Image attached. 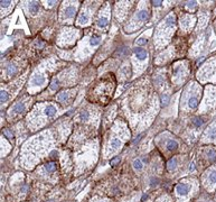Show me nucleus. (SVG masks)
Returning a JSON list of instances; mask_svg holds the SVG:
<instances>
[{"label":"nucleus","mask_w":216,"mask_h":202,"mask_svg":"<svg viewBox=\"0 0 216 202\" xmlns=\"http://www.w3.org/2000/svg\"><path fill=\"white\" fill-rule=\"evenodd\" d=\"M191 191V186L189 184H186V183H180L176 186V192L179 194V195H186Z\"/></svg>","instance_id":"1"},{"label":"nucleus","mask_w":216,"mask_h":202,"mask_svg":"<svg viewBox=\"0 0 216 202\" xmlns=\"http://www.w3.org/2000/svg\"><path fill=\"white\" fill-rule=\"evenodd\" d=\"M45 82H46V79L43 75H39V74L34 75L33 79H32V81H30L32 85H35V86H41V85H43Z\"/></svg>","instance_id":"2"},{"label":"nucleus","mask_w":216,"mask_h":202,"mask_svg":"<svg viewBox=\"0 0 216 202\" xmlns=\"http://www.w3.org/2000/svg\"><path fill=\"white\" fill-rule=\"evenodd\" d=\"M89 20H90L89 15H87L85 11H82V12L80 14L78 18H77V24H78V25H86V24L89 23Z\"/></svg>","instance_id":"3"},{"label":"nucleus","mask_w":216,"mask_h":202,"mask_svg":"<svg viewBox=\"0 0 216 202\" xmlns=\"http://www.w3.org/2000/svg\"><path fill=\"white\" fill-rule=\"evenodd\" d=\"M134 54L137 56V59H140V61H143V59H147V52L141 48V47H137L134 48Z\"/></svg>","instance_id":"4"},{"label":"nucleus","mask_w":216,"mask_h":202,"mask_svg":"<svg viewBox=\"0 0 216 202\" xmlns=\"http://www.w3.org/2000/svg\"><path fill=\"white\" fill-rule=\"evenodd\" d=\"M28 10H29V12H30L32 15H36V14L38 12V10H39V5H38V2H36V1L29 2V3H28Z\"/></svg>","instance_id":"5"},{"label":"nucleus","mask_w":216,"mask_h":202,"mask_svg":"<svg viewBox=\"0 0 216 202\" xmlns=\"http://www.w3.org/2000/svg\"><path fill=\"white\" fill-rule=\"evenodd\" d=\"M44 112H45V116H46V117L50 118V117L55 116V115H56V112H57V110H56V108H55L54 106L50 104V106H47V107L45 108Z\"/></svg>","instance_id":"6"},{"label":"nucleus","mask_w":216,"mask_h":202,"mask_svg":"<svg viewBox=\"0 0 216 202\" xmlns=\"http://www.w3.org/2000/svg\"><path fill=\"white\" fill-rule=\"evenodd\" d=\"M75 12H76V8L74 6H67L66 8L64 9V15L66 18H72L74 17Z\"/></svg>","instance_id":"7"},{"label":"nucleus","mask_w":216,"mask_h":202,"mask_svg":"<svg viewBox=\"0 0 216 202\" xmlns=\"http://www.w3.org/2000/svg\"><path fill=\"white\" fill-rule=\"evenodd\" d=\"M205 136H206V138L210 139V140H215L216 139V127L212 126L210 128H208Z\"/></svg>","instance_id":"8"},{"label":"nucleus","mask_w":216,"mask_h":202,"mask_svg":"<svg viewBox=\"0 0 216 202\" xmlns=\"http://www.w3.org/2000/svg\"><path fill=\"white\" fill-rule=\"evenodd\" d=\"M137 18L140 20V21H146L149 19V12L147 10H140L138 14H137Z\"/></svg>","instance_id":"9"},{"label":"nucleus","mask_w":216,"mask_h":202,"mask_svg":"<svg viewBox=\"0 0 216 202\" xmlns=\"http://www.w3.org/2000/svg\"><path fill=\"white\" fill-rule=\"evenodd\" d=\"M197 106H198V99L196 97H191L188 100V107L191 109H196Z\"/></svg>","instance_id":"10"},{"label":"nucleus","mask_w":216,"mask_h":202,"mask_svg":"<svg viewBox=\"0 0 216 202\" xmlns=\"http://www.w3.org/2000/svg\"><path fill=\"white\" fill-rule=\"evenodd\" d=\"M25 110V103L23 102H18L16 106L12 108V112H16V113H20Z\"/></svg>","instance_id":"11"},{"label":"nucleus","mask_w":216,"mask_h":202,"mask_svg":"<svg viewBox=\"0 0 216 202\" xmlns=\"http://www.w3.org/2000/svg\"><path fill=\"white\" fill-rule=\"evenodd\" d=\"M121 147V140L119 138H113L111 140V148L112 149H118Z\"/></svg>","instance_id":"12"},{"label":"nucleus","mask_w":216,"mask_h":202,"mask_svg":"<svg viewBox=\"0 0 216 202\" xmlns=\"http://www.w3.org/2000/svg\"><path fill=\"white\" fill-rule=\"evenodd\" d=\"M101 42V37L98 36V35H93L91 37V41H90V44L91 46H98Z\"/></svg>","instance_id":"13"},{"label":"nucleus","mask_w":216,"mask_h":202,"mask_svg":"<svg viewBox=\"0 0 216 202\" xmlns=\"http://www.w3.org/2000/svg\"><path fill=\"white\" fill-rule=\"evenodd\" d=\"M167 148L169 149V151H176L177 148H178V144H177V142L176 140H169L168 143H167Z\"/></svg>","instance_id":"14"},{"label":"nucleus","mask_w":216,"mask_h":202,"mask_svg":"<svg viewBox=\"0 0 216 202\" xmlns=\"http://www.w3.org/2000/svg\"><path fill=\"white\" fill-rule=\"evenodd\" d=\"M45 168H46L47 172L53 173V172L56 169V163H54V162H50V163H47V164L45 165Z\"/></svg>","instance_id":"15"},{"label":"nucleus","mask_w":216,"mask_h":202,"mask_svg":"<svg viewBox=\"0 0 216 202\" xmlns=\"http://www.w3.org/2000/svg\"><path fill=\"white\" fill-rule=\"evenodd\" d=\"M176 165H177V160L176 158H171V160H168V163H167V168L169 171H173V169L176 168Z\"/></svg>","instance_id":"16"},{"label":"nucleus","mask_w":216,"mask_h":202,"mask_svg":"<svg viewBox=\"0 0 216 202\" xmlns=\"http://www.w3.org/2000/svg\"><path fill=\"white\" fill-rule=\"evenodd\" d=\"M108 23H109V19L107 17H101L100 19L98 20V26L101 27V28H103V27H105V26L108 25Z\"/></svg>","instance_id":"17"},{"label":"nucleus","mask_w":216,"mask_h":202,"mask_svg":"<svg viewBox=\"0 0 216 202\" xmlns=\"http://www.w3.org/2000/svg\"><path fill=\"white\" fill-rule=\"evenodd\" d=\"M142 162L140 160H133V168L136 169V171H140V169H142Z\"/></svg>","instance_id":"18"},{"label":"nucleus","mask_w":216,"mask_h":202,"mask_svg":"<svg viewBox=\"0 0 216 202\" xmlns=\"http://www.w3.org/2000/svg\"><path fill=\"white\" fill-rule=\"evenodd\" d=\"M204 124V119L203 118H195L194 120H193V125L194 126H196V127H199V126H202Z\"/></svg>","instance_id":"19"},{"label":"nucleus","mask_w":216,"mask_h":202,"mask_svg":"<svg viewBox=\"0 0 216 202\" xmlns=\"http://www.w3.org/2000/svg\"><path fill=\"white\" fill-rule=\"evenodd\" d=\"M8 99H9L8 92H7V91H1V95H0V101H1V103L6 102Z\"/></svg>","instance_id":"20"},{"label":"nucleus","mask_w":216,"mask_h":202,"mask_svg":"<svg viewBox=\"0 0 216 202\" xmlns=\"http://www.w3.org/2000/svg\"><path fill=\"white\" fill-rule=\"evenodd\" d=\"M208 181L212 183V184H216V171L212 172L208 176Z\"/></svg>","instance_id":"21"},{"label":"nucleus","mask_w":216,"mask_h":202,"mask_svg":"<svg viewBox=\"0 0 216 202\" xmlns=\"http://www.w3.org/2000/svg\"><path fill=\"white\" fill-rule=\"evenodd\" d=\"M58 86H59V82H58L57 79H54L50 83V90H57Z\"/></svg>","instance_id":"22"},{"label":"nucleus","mask_w":216,"mask_h":202,"mask_svg":"<svg viewBox=\"0 0 216 202\" xmlns=\"http://www.w3.org/2000/svg\"><path fill=\"white\" fill-rule=\"evenodd\" d=\"M57 99L58 101H65L68 99V93L67 92H62V93H59L58 94V97H57Z\"/></svg>","instance_id":"23"},{"label":"nucleus","mask_w":216,"mask_h":202,"mask_svg":"<svg viewBox=\"0 0 216 202\" xmlns=\"http://www.w3.org/2000/svg\"><path fill=\"white\" fill-rule=\"evenodd\" d=\"M168 102H169V97L167 94H162L161 95V103H162V106H167Z\"/></svg>","instance_id":"24"},{"label":"nucleus","mask_w":216,"mask_h":202,"mask_svg":"<svg viewBox=\"0 0 216 202\" xmlns=\"http://www.w3.org/2000/svg\"><path fill=\"white\" fill-rule=\"evenodd\" d=\"M207 156L209 158H216V151L215 149H209L207 152Z\"/></svg>","instance_id":"25"},{"label":"nucleus","mask_w":216,"mask_h":202,"mask_svg":"<svg viewBox=\"0 0 216 202\" xmlns=\"http://www.w3.org/2000/svg\"><path fill=\"white\" fill-rule=\"evenodd\" d=\"M81 118H82L83 121H86L89 119V112L87 111H82L81 112Z\"/></svg>","instance_id":"26"},{"label":"nucleus","mask_w":216,"mask_h":202,"mask_svg":"<svg viewBox=\"0 0 216 202\" xmlns=\"http://www.w3.org/2000/svg\"><path fill=\"white\" fill-rule=\"evenodd\" d=\"M196 5H197V2H196V1H191V2H187V3H186V7H187L188 9L195 8V7H196Z\"/></svg>","instance_id":"27"},{"label":"nucleus","mask_w":216,"mask_h":202,"mask_svg":"<svg viewBox=\"0 0 216 202\" xmlns=\"http://www.w3.org/2000/svg\"><path fill=\"white\" fill-rule=\"evenodd\" d=\"M119 162H120V157H116V158L110 160V165H111V166H116Z\"/></svg>","instance_id":"28"},{"label":"nucleus","mask_w":216,"mask_h":202,"mask_svg":"<svg viewBox=\"0 0 216 202\" xmlns=\"http://www.w3.org/2000/svg\"><path fill=\"white\" fill-rule=\"evenodd\" d=\"M3 134L6 135L9 139H11V138H12V133H11L9 129H3Z\"/></svg>","instance_id":"29"},{"label":"nucleus","mask_w":216,"mask_h":202,"mask_svg":"<svg viewBox=\"0 0 216 202\" xmlns=\"http://www.w3.org/2000/svg\"><path fill=\"white\" fill-rule=\"evenodd\" d=\"M11 5V1H1V8H7Z\"/></svg>","instance_id":"30"},{"label":"nucleus","mask_w":216,"mask_h":202,"mask_svg":"<svg viewBox=\"0 0 216 202\" xmlns=\"http://www.w3.org/2000/svg\"><path fill=\"white\" fill-rule=\"evenodd\" d=\"M7 70H8V74H14V73L16 72V67L11 66V65H9Z\"/></svg>","instance_id":"31"},{"label":"nucleus","mask_w":216,"mask_h":202,"mask_svg":"<svg viewBox=\"0 0 216 202\" xmlns=\"http://www.w3.org/2000/svg\"><path fill=\"white\" fill-rule=\"evenodd\" d=\"M137 44H138V45H146V44H147V39H146V38H139V39L137 41Z\"/></svg>","instance_id":"32"},{"label":"nucleus","mask_w":216,"mask_h":202,"mask_svg":"<svg viewBox=\"0 0 216 202\" xmlns=\"http://www.w3.org/2000/svg\"><path fill=\"white\" fill-rule=\"evenodd\" d=\"M152 5L153 7H160L162 5V1H152Z\"/></svg>","instance_id":"33"},{"label":"nucleus","mask_w":216,"mask_h":202,"mask_svg":"<svg viewBox=\"0 0 216 202\" xmlns=\"http://www.w3.org/2000/svg\"><path fill=\"white\" fill-rule=\"evenodd\" d=\"M188 169H189L191 172V171H194V169H195V164H194V163H191V165H189V168H188Z\"/></svg>","instance_id":"34"},{"label":"nucleus","mask_w":216,"mask_h":202,"mask_svg":"<svg viewBox=\"0 0 216 202\" xmlns=\"http://www.w3.org/2000/svg\"><path fill=\"white\" fill-rule=\"evenodd\" d=\"M141 137H142V134H140V135H139V136H138V137H137V138H136V140H134L133 143H134V144H136V143H138V142L140 140V138H141Z\"/></svg>","instance_id":"35"},{"label":"nucleus","mask_w":216,"mask_h":202,"mask_svg":"<svg viewBox=\"0 0 216 202\" xmlns=\"http://www.w3.org/2000/svg\"><path fill=\"white\" fill-rule=\"evenodd\" d=\"M204 59H205V57H204V56H202V57H199V59H197V64H200V63H202V62H203Z\"/></svg>","instance_id":"36"},{"label":"nucleus","mask_w":216,"mask_h":202,"mask_svg":"<svg viewBox=\"0 0 216 202\" xmlns=\"http://www.w3.org/2000/svg\"><path fill=\"white\" fill-rule=\"evenodd\" d=\"M147 198H148V195H147V194H143V195H142V201H143V200H146Z\"/></svg>","instance_id":"37"},{"label":"nucleus","mask_w":216,"mask_h":202,"mask_svg":"<svg viewBox=\"0 0 216 202\" xmlns=\"http://www.w3.org/2000/svg\"><path fill=\"white\" fill-rule=\"evenodd\" d=\"M26 190H27V186H24V187L21 189V192L24 193V192H26Z\"/></svg>","instance_id":"38"}]
</instances>
